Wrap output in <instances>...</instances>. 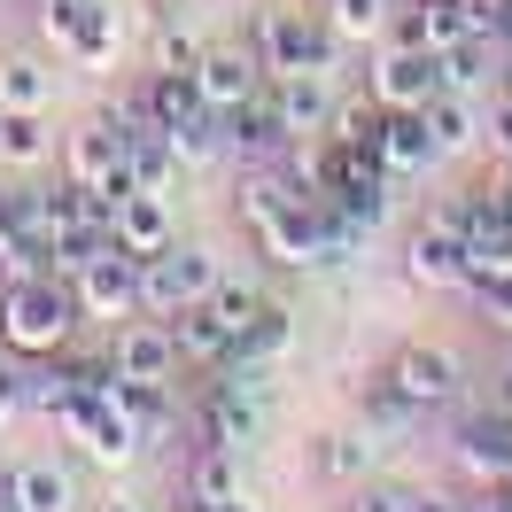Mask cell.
Wrapping results in <instances>:
<instances>
[{"label":"cell","mask_w":512,"mask_h":512,"mask_svg":"<svg viewBox=\"0 0 512 512\" xmlns=\"http://www.w3.org/2000/svg\"><path fill=\"white\" fill-rule=\"evenodd\" d=\"M78 326H86V311H78L70 280H55V272H32V280H8L0 288V350L63 357Z\"/></svg>","instance_id":"1"},{"label":"cell","mask_w":512,"mask_h":512,"mask_svg":"<svg viewBox=\"0 0 512 512\" xmlns=\"http://www.w3.org/2000/svg\"><path fill=\"white\" fill-rule=\"evenodd\" d=\"M225 272H218V256L210 249H156V256H140V311L148 319H171V311H187V303H210V288H218Z\"/></svg>","instance_id":"2"},{"label":"cell","mask_w":512,"mask_h":512,"mask_svg":"<svg viewBox=\"0 0 512 512\" xmlns=\"http://www.w3.org/2000/svg\"><path fill=\"white\" fill-rule=\"evenodd\" d=\"M256 55H264L272 78H288V70H334L342 39H334V24L303 16V8H264L256 16Z\"/></svg>","instance_id":"3"},{"label":"cell","mask_w":512,"mask_h":512,"mask_svg":"<svg viewBox=\"0 0 512 512\" xmlns=\"http://www.w3.org/2000/svg\"><path fill=\"white\" fill-rule=\"evenodd\" d=\"M70 295H78L86 319H132V311H140V256H132L125 241H109L101 256H86V264L70 272Z\"/></svg>","instance_id":"4"},{"label":"cell","mask_w":512,"mask_h":512,"mask_svg":"<svg viewBox=\"0 0 512 512\" xmlns=\"http://www.w3.org/2000/svg\"><path fill=\"white\" fill-rule=\"evenodd\" d=\"M55 427H63V435L86 450V458H101V466H125L132 450H140V427H132V419L117 412L109 396H86V388H78L63 412H55Z\"/></svg>","instance_id":"5"},{"label":"cell","mask_w":512,"mask_h":512,"mask_svg":"<svg viewBox=\"0 0 512 512\" xmlns=\"http://www.w3.org/2000/svg\"><path fill=\"white\" fill-rule=\"evenodd\" d=\"M388 381H396V396L412 412H443L450 396H458V357L443 342H404V350L388 357Z\"/></svg>","instance_id":"6"},{"label":"cell","mask_w":512,"mask_h":512,"mask_svg":"<svg viewBox=\"0 0 512 512\" xmlns=\"http://www.w3.org/2000/svg\"><path fill=\"white\" fill-rule=\"evenodd\" d=\"M218 132H225V148H233L241 163H280V156L295 148V132H288V117H280L272 86H264V94H249L241 109H225Z\"/></svg>","instance_id":"7"},{"label":"cell","mask_w":512,"mask_h":512,"mask_svg":"<svg viewBox=\"0 0 512 512\" xmlns=\"http://www.w3.org/2000/svg\"><path fill=\"white\" fill-rule=\"evenodd\" d=\"M194 86H202V101L225 117V109H241L249 94H264V86H272V70H264V55H256V39H249V47H202Z\"/></svg>","instance_id":"8"},{"label":"cell","mask_w":512,"mask_h":512,"mask_svg":"<svg viewBox=\"0 0 512 512\" xmlns=\"http://www.w3.org/2000/svg\"><path fill=\"white\" fill-rule=\"evenodd\" d=\"M450 458L481 481V489H512V419L505 412H474L450 435Z\"/></svg>","instance_id":"9"},{"label":"cell","mask_w":512,"mask_h":512,"mask_svg":"<svg viewBox=\"0 0 512 512\" xmlns=\"http://www.w3.org/2000/svg\"><path fill=\"white\" fill-rule=\"evenodd\" d=\"M365 86H373L381 109H427V101L443 94V63H435V55H419V47H388Z\"/></svg>","instance_id":"10"},{"label":"cell","mask_w":512,"mask_h":512,"mask_svg":"<svg viewBox=\"0 0 512 512\" xmlns=\"http://www.w3.org/2000/svg\"><path fill=\"white\" fill-rule=\"evenodd\" d=\"M381 171L396 179V187H412V179H427L435 163H443V148H435V132H427V109H388L381 125Z\"/></svg>","instance_id":"11"},{"label":"cell","mask_w":512,"mask_h":512,"mask_svg":"<svg viewBox=\"0 0 512 512\" xmlns=\"http://www.w3.org/2000/svg\"><path fill=\"white\" fill-rule=\"evenodd\" d=\"M404 280L427 295H443V288H466V241L450 233V225H419L412 241H404Z\"/></svg>","instance_id":"12"},{"label":"cell","mask_w":512,"mask_h":512,"mask_svg":"<svg viewBox=\"0 0 512 512\" xmlns=\"http://www.w3.org/2000/svg\"><path fill=\"white\" fill-rule=\"evenodd\" d=\"M202 443L210 450H233V458H249L256 443H264V404H249V396H225L218 381H210V396H202Z\"/></svg>","instance_id":"13"},{"label":"cell","mask_w":512,"mask_h":512,"mask_svg":"<svg viewBox=\"0 0 512 512\" xmlns=\"http://www.w3.org/2000/svg\"><path fill=\"white\" fill-rule=\"evenodd\" d=\"M117 163H125V132H117V117H86V125L63 140V179H78V187H109Z\"/></svg>","instance_id":"14"},{"label":"cell","mask_w":512,"mask_h":512,"mask_svg":"<svg viewBox=\"0 0 512 512\" xmlns=\"http://www.w3.org/2000/svg\"><path fill=\"white\" fill-rule=\"evenodd\" d=\"M466 32H474V24H466L458 0H412V8L388 16V39H396V47H419V55H443L450 39H466Z\"/></svg>","instance_id":"15"},{"label":"cell","mask_w":512,"mask_h":512,"mask_svg":"<svg viewBox=\"0 0 512 512\" xmlns=\"http://www.w3.org/2000/svg\"><path fill=\"white\" fill-rule=\"evenodd\" d=\"M334 70H288V78H272V101H280V117H288L295 140H311V132H326V117H334V86H326Z\"/></svg>","instance_id":"16"},{"label":"cell","mask_w":512,"mask_h":512,"mask_svg":"<svg viewBox=\"0 0 512 512\" xmlns=\"http://www.w3.org/2000/svg\"><path fill=\"white\" fill-rule=\"evenodd\" d=\"M117 381H171L179 373V342H171V319H148V326H125L117 334Z\"/></svg>","instance_id":"17"},{"label":"cell","mask_w":512,"mask_h":512,"mask_svg":"<svg viewBox=\"0 0 512 512\" xmlns=\"http://www.w3.org/2000/svg\"><path fill=\"white\" fill-rule=\"evenodd\" d=\"M435 63H443V94H481L489 78H505V39L466 32V39H450Z\"/></svg>","instance_id":"18"},{"label":"cell","mask_w":512,"mask_h":512,"mask_svg":"<svg viewBox=\"0 0 512 512\" xmlns=\"http://www.w3.org/2000/svg\"><path fill=\"white\" fill-rule=\"evenodd\" d=\"M117 241H125L132 256H156V249H171V241H179V225H171V202H163L156 187L125 194V202H117Z\"/></svg>","instance_id":"19"},{"label":"cell","mask_w":512,"mask_h":512,"mask_svg":"<svg viewBox=\"0 0 512 512\" xmlns=\"http://www.w3.org/2000/svg\"><path fill=\"white\" fill-rule=\"evenodd\" d=\"M8 505L70 512V505H78V481H70V466H55V458H24V466H8Z\"/></svg>","instance_id":"20"},{"label":"cell","mask_w":512,"mask_h":512,"mask_svg":"<svg viewBox=\"0 0 512 512\" xmlns=\"http://www.w3.org/2000/svg\"><path fill=\"white\" fill-rule=\"evenodd\" d=\"M171 342H179V365H210L218 373L225 357H233V334L218 326L210 303H187V311H171Z\"/></svg>","instance_id":"21"},{"label":"cell","mask_w":512,"mask_h":512,"mask_svg":"<svg viewBox=\"0 0 512 512\" xmlns=\"http://www.w3.org/2000/svg\"><path fill=\"white\" fill-rule=\"evenodd\" d=\"M373 450H381V435H365V427H334V435H319L311 443V474L319 481H365V466H373Z\"/></svg>","instance_id":"22"},{"label":"cell","mask_w":512,"mask_h":512,"mask_svg":"<svg viewBox=\"0 0 512 512\" xmlns=\"http://www.w3.org/2000/svg\"><path fill=\"white\" fill-rule=\"evenodd\" d=\"M47 156H55L47 109H0V163H8V171H39Z\"/></svg>","instance_id":"23"},{"label":"cell","mask_w":512,"mask_h":512,"mask_svg":"<svg viewBox=\"0 0 512 512\" xmlns=\"http://www.w3.org/2000/svg\"><path fill=\"white\" fill-rule=\"evenodd\" d=\"M381 125H388V109L373 101V86H365V94L334 101V117H326L319 140H334V148H357V156H373V148H381Z\"/></svg>","instance_id":"24"},{"label":"cell","mask_w":512,"mask_h":512,"mask_svg":"<svg viewBox=\"0 0 512 512\" xmlns=\"http://www.w3.org/2000/svg\"><path fill=\"white\" fill-rule=\"evenodd\" d=\"M70 63H78V70H117V8L78 0V39H70Z\"/></svg>","instance_id":"25"},{"label":"cell","mask_w":512,"mask_h":512,"mask_svg":"<svg viewBox=\"0 0 512 512\" xmlns=\"http://www.w3.org/2000/svg\"><path fill=\"white\" fill-rule=\"evenodd\" d=\"M427 132H435V148H443V156H466V148L481 140L474 94H435V101H427Z\"/></svg>","instance_id":"26"},{"label":"cell","mask_w":512,"mask_h":512,"mask_svg":"<svg viewBox=\"0 0 512 512\" xmlns=\"http://www.w3.org/2000/svg\"><path fill=\"white\" fill-rule=\"evenodd\" d=\"M55 101V70L39 55H8L0 63V109H47Z\"/></svg>","instance_id":"27"},{"label":"cell","mask_w":512,"mask_h":512,"mask_svg":"<svg viewBox=\"0 0 512 512\" xmlns=\"http://www.w3.org/2000/svg\"><path fill=\"white\" fill-rule=\"evenodd\" d=\"M288 342H295V311L288 303H264V311L233 334V357H264V365H272V357H288Z\"/></svg>","instance_id":"28"},{"label":"cell","mask_w":512,"mask_h":512,"mask_svg":"<svg viewBox=\"0 0 512 512\" xmlns=\"http://www.w3.org/2000/svg\"><path fill=\"white\" fill-rule=\"evenodd\" d=\"M357 419H365V435H381V443H396V435H404V427H412V404H404V396H396V381H365L357 388Z\"/></svg>","instance_id":"29"},{"label":"cell","mask_w":512,"mask_h":512,"mask_svg":"<svg viewBox=\"0 0 512 512\" xmlns=\"http://www.w3.org/2000/svg\"><path fill=\"white\" fill-rule=\"evenodd\" d=\"M187 497H202V505H225V497H241V458L233 450H194V466H187Z\"/></svg>","instance_id":"30"},{"label":"cell","mask_w":512,"mask_h":512,"mask_svg":"<svg viewBox=\"0 0 512 512\" xmlns=\"http://www.w3.org/2000/svg\"><path fill=\"white\" fill-rule=\"evenodd\" d=\"M148 63H156V70H194V63H202V47H194V32L179 24V16H171V8L156 16V39H148Z\"/></svg>","instance_id":"31"},{"label":"cell","mask_w":512,"mask_h":512,"mask_svg":"<svg viewBox=\"0 0 512 512\" xmlns=\"http://www.w3.org/2000/svg\"><path fill=\"white\" fill-rule=\"evenodd\" d=\"M326 24H334V39H381L388 32V0H334Z\"/></svg>","instance_id":"32"},{"label":"cell","mask_w":512,"mask_h":512,"mask_svg":"<svg viewBox=\"0 0 512 512\" xmlns=\"http://www.w3.org/2000/svg\"><path fill=\"white\" fill-rule=\"evenodd\" d=\"M210 311H218L225 334H241V326L264 311V295H256V288H233V280H218V288H210Z\"/></svg>","instance_id":"33"},{"label":"cell","mask_w":512,"mask_h":512,"mask_svg":"<svg viewBox=\"0 0 512 512\" xmlns=\"http://www.w3.org/2000/svg\"><path fill=\"white\" fill-rule=\"evenodd\" d=\"M39 39L70 55V39H78V0H39Z\"/></svg>","instance_id":"34"},{"label":"cell","mask_w":512,"mask_h":512,"mask_svg":"<svg viewBox=\"0 0 512 512\" xmlns=\"http://www.w3.org/2000/svg\"><path fill=\"white\" fill-rule=\"evenodd\" d=\"M350 512H412V489H396V481H357Z\"/></svg>","instance_id":"35"},{"label":"cell","mask_w":512,"mask_h":512,"mask_svg":"<svg viewBox=\"0 0 512 512\" xmlns=\"http://www.w3.org/2000/svg\"><path fill=\"white\" fill-rule=\"evenodd\" d=\"M24 388H32V365L8 350V357H0V419H16V412H24Z\"/></svg>","instance_id":"36"},{"label":"cell","mask_w":512,"mask_h":512,"mask_svg":"<svg viewBox=\"0 0 512 512\" xmlns=\"http://www.w3.org/2000/svg\"><path fill=\"white\" fill-rule=\"evenodd\" d=\"M481 132L497 140V156H512V86H505L497 101H489V117H481Z\"/></svg>","instance_id":"37"},{"label":"cell","mask_w":512,"mask_h":512,"mask_svg":"<svg viewBox=\"0 0 512 512\" xmlns=\"http://www.w3.org/2000/svg\"><path fill=\"white\" fill-rule=\"evenodd\" d=\"M489 412L512 419V365H497V373H489Z\"/></svg>","instance_id":"38"},{"label":"cell","mask_w":512,"mask_h":512,"mask_svg":"<svg viewBox=\"0 0 512 512\" xmlns=\"http://www.w3.org/2000/svg\"><path fill=\"white\" fill-rule=\"evenodd\" d=\"M489 39H512V0H497V8H489Z\"/></svg>","instance_id":"39"},{"label":"cell","mask_w":512,"mask_h":512,"mask_svg":"<svg viewBox=\"0 0 512 512\" xmlns=\"http://www.w3.org/2000/svg\"><path fill=\"white\" fill-rule=\"evenodd\" d=\"M489 194H497V210H505V218H512V156H505V179H497V187H489Z\"/></svg>","instance_id":"40"},{"label":"cell","mask_w":512,"mask_h":512,"mask_svg":"<svg viewBox=\"0 0 512 512\" xmlns=\"http://www.w3.org/2000/svg\"><path fill=\"white\" fill-rule=\"evenodd\" d=\"M210 512H256V505H249V497H225V505H210Z\"/></svg>","instance_id":"41"},{"label":"cell","mask_w":512,"mask_h":512,"mask_svg":"<svg viewBox=\"0 0 512 512\" xmlns=\"http://www.w3.org/2000/svg\"><path fill=\"white\" fill-rule=\"evenodd\" d=\"M101 512H140V505H132V497H109V505H101Z\"/></svg>","instance_id":"42"},{"label":"cell","mask_w":512,"mask_h":512,"mask_svg":"<svg viewBox=\"0 0 512 512\" xmlns=\"http://www.w3.org/2000/svg\"><path fill=\"white\" fill-rule=\"evenodd\" d=\"M179 512H210V505H202V497H187V505H179Z\"/></svg>","instance_id":"43"},{"label":"cell","mask_w":512,"mask_h":512,"mask_svg":"<svg viewBox=\"0 0 512 512\" xmlns=\"http://www.w3.org/2000/svg\"><path fill=\"white\" fill-rule=\"evenodd\" d=\"M505 86H512V39H505Z\"/></svg>","instance_id":"44"},{"label":"cell","mask_w":512,"mask_h":512,"mask_svg":"<svg viewBox=\"0 0 512 512\" xmlns=\"http://www.w3.org/2000/svg\"><path fill=\"white\" fill-rule=\"evenodd\" d=\"M0 505H8V474H0Z\"/></svg>","instance_id":"45"},{"label":"cell","mask_w":512,"mask_h":512,"mask_svg":"<svg viewBox=\"0 0 512 512\" xmlns=\"http://www.w3.org/2000/svg\"><path fill=\"white\" fill-rule=\"evenodd\" d=\"M0 512H24V505H0Z\"/></svg>","instance_id":"46"}]
</instances>
